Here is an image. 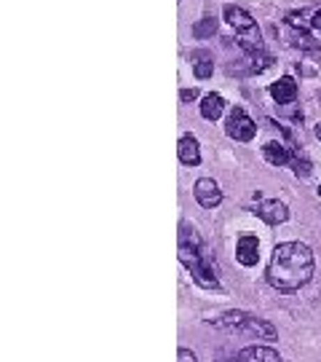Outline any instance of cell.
Here are the masks:
<instances>
[{
  "instance_id": "cell-1",
  "label": "cell",
  "mask_w": 321,
  "mask_h": 362,
  "mask_svg": "<svg viewBox=\"0 0 321 362\" xmlns=\"http://www.w3.org/2000/svg\"><path fill=\"white\" fill-rule=\"evenodd\" d=\"M316 260L313 250L303 241H284L273 250V258L268 263V282L279 293H295L305 287L313 276Z\"/></svg>"
},
{
  "instance_id": "cell-3",
  "label": "cell",
  "mask_w": 321,
  "mask_h": 362,
  "mask_svg": "<svg viewBox=\"0 0 321 362\" xmlns=\"http://www.w3.org/2000/svg\"><path fill=\"white\" fill-rule=\"evenodd\" d=\"M212 325L220 330H233V333H246L252 338H265V341H273L276 338V328L271 322L260 319V317H252L246 311H228L222 314L220 319H212Z\"/></svg>"
},
{
  "instance_id": "cell-13",
  "label": "cell",
  "mask_w": 321,
  "mask_h": 362,
  "mask_svg": "<svg viewBox=\"0 0 321 362\" xmlns=\"http://www.w3.org/2000/svg\"><path fill=\"white\" fill-rule=\"evenodd\" d=\"M190 62H193V73H196V78H212V73H214V56L212 52H206V49H198V52L190 54Z\"/></svg>"
},
{
  "instance_id": "cell-12",
  "label": "cell",
  "mask_w": 321,
  "mask_h": 362,
  "mask_svg": "<svg viewBox=\"0 0 321 362\" xmlns=\"http://www.w3.org/2000/svg\"><path fill=\"white\" fill-rule=\"evenodd\" d=\"M238 362H284L271 346H246L238 352Z\"/></svg>"
},
{
  "instance_id": "cell-20",
  "label": "cell",
  "mask_w": 321,
  "mask_h": 362,
  "mask_svg": "<svg viewBox=\"0 0 321 362\" xmlns=\"http://www.w3.org/2000/svg\"><path fill=\"white\" fill-rule=\"evenodd\" d=\"M311 27H313L316 33H321V8L316 11V14H313V19H311Z\"/></svg>"
},
{
  "instance_id": "cell-7",
  "label": "cell",
  "mask_w": 321,
  "mask_h": 362,
  "mask_svg": "<svg viewBox=\"0 0 321 362\" xmlns=\"http://www.w3.org/2000/svg\"><path fill=\"white\" fill-rule=\"evenodd\" d=\"M193 193H196V202L201 204L203 209H214L220 207L222 202V190L220 186L212 180V177H201L198 183H196V188H193Z\"/></svg>"
},
{
  "instance_id": "cell-17",
  "label": "cell",
  "mask_w": 321,
  "mask_h": 362,
  "mask_svg": "<svg viewBox=\"0 0 321 362\" xmlns=\"http://www.w3.org/2000/svg\"><path fill=\"white\" fill-rule=\"evenodd\" d=\"M289 167H292V172L297 174V177H303V180L311 174V161H308L303 153H295V158H292V164H289Z\"/></svg>"
},
{
  "instance_id": "cell-5",
  "label": "cell",
  "mask_w": 321,
  "mask_h": 362,
  "mask_svg": "<svg viewBox=\"0 0 321 362\" xmlns=\"http://www.w3.org/2000/svg\"><path fill=\"white\" fill-rule=\"evenodd\" d=\"M222 17L225 22L238 30V33H244V38H252V40H260V27H257V22H254L241 6H233V3H228L225 8H222Z\"/></svg>"
},
{
  "instance_id": "cell-19",
  "label": "cell",
  "mask_w": 321,
  "mask_h": 362,
  "mask_svg": "<svg viewBox=\"0 0 321 362\" xmlns=\"http://www.w3.org/2000/svg\"><path fill=\"white\" fill-rule=\"evenodd\" d=\"M196 97H198V89H182V91H180V100H182V103H193Z\"/></svg>"
},
{
  "instance_id": "cell-11",
  "label": "cell",
  "mask_w": 321,
  "mask_h": 362,
  "mask_svg": "<svg viewBox=\"0 0 321 362\" xmlns=\"http://www.w3.org/2000/svg\"><path fill=\"white\" fill-rule=\"evenodd\" d=\"M263 156H265V161L273 164V167H287V164H292V158H295V153L289 151L287 145H281L276 139L263 145Z\"/></svg>"
},
{
  "instance_id": "cell-2",
  "label": "cell",
  "mask_w": 321,
  "mask_h": 362,
  "mask_svg": "<svg viewBox=\"0 0 321 362\" xmlns=\"http://www.w3.org/2000/svg\"><path fill=\"white\" fill-rule=\"evenodd\" d=\"M180 263L185 266L193 282L203 290H220V279H217V263L206 252L203 239L198 236L196 228L180 225V247H177Z\"/></svg>"
},
{
  "instance_id": "cell-22",
  "label": "cell",
  "mask_w": 321,
  "mask_h": 362,
  "mask_svg": "<svg viewBox=\"0 0 321 362\" xmlns=\"http://www.w3.org/2000/svg\"><path fill=\"white\" fill-rule=\"evenodd\" d=\"M319 196H321V186H319Z\"/></svg>"
},
{
  "instance_id": "cell-16",
  "label": "cell",
  "mask_w": 321,
  "mask_h": 362,
  "mask_svg": "<svg viewBox=\"0 0 321 362\" xmlns=\"http://www.w3.org/2000/svg\"><path fill=\"white\" fill-rule=\"evenodd\" d=\"M217 33V19L214 17H203L201 22H196V24H193V35H196V38H212V35Z\"/></svg>"
},
{
  "instance_id": "cell-8",
  "label": "cell",
  "mask_w": 321,
  "mask_h": 362,
  "mask_svg": "<svg viewBox=\"0 0 321 362\" xmlns=\"http://www.w3.org/2000/svg\"><path fill=\"white\" fill-rule=\"evenodd\" d=\"M236 260L241 266H257V260H260V239L254 234H241L238 236Z\"/></svg>"
},
{
  "instance_id": "cell-14",
  "label": "cell",
  "mask_w": 321,
  "mask_h": 362,
  "mask_svg": "<svg viewBox=\"0 0 321 362\" xmlns=\"http://www.w3.org/2000/svg\"><path fill=\"white\" fill-rule=\"evenodd\" d=\"M225 113V100L220 94H206L201 100V116L206 121H217Z\"/></svg>"
},
{
  "instance_id": "cell-18",
  "label": "cell",
  "mask_w": 321,
  "mask_h": 362,
  "mask_svg": "<svg viewBox=\"0 0 321 362\" xmlns=\"http://www.w3.org/2000/svg\"><path fill=\"white\" fill-rule=\"evenodd\" d=\"M177 360L180 362H198V357H196L190 349H180V352H177Z\"/></svg>"
},
{
  "instance_id": "cell-6",
  "label": "cell",
  "mask_w": 321,
  "mask_h": 362,
  "mask_svg": "<svg viewBox=\"0 0 321 362\" xmlns=\"http://www.w3.org/2000/svg\"><path fill=\"white\" fill-rule=\"evenodd\" d=\"M254 215L263 220V223L268 225H281L289 220V207L284 202H279V199H265V202H260L257 209H254Z\"/></svg>"
},
{
  "instance_id": "cell-9",
  "label": "cell",
  "mask_w": 321,
  "mask_h": 362,
  "mask_svg": "<svg viewBox=\"0 0 321 362\" xmlns=\"http://www.w3.org/2000/svg\"><path fill=\"white\" fill-rule=\"evenodd\" d=\"M271 97L279 105H292L297 100V84L292 75H281L276 84H271Z\"/></svg>"
},
{
  "instance_id": "cell-10",
  "label": "cell",
  "mask_w": 321,
  "mask_h": 362,
  "mask_svg": "<svg viewBox=\"0 0 321 362\" xmlns=\"http://www.w3.org/2000/svg\"><path fill=\"white\" fill-rule=\"evenodd\" d=\"M177 156H180V161H182L185 167H198V164H201V148H198V139L193 137V135L180 137V142H177Z\"/></svg>"
},
{
  "instance_id": "cell-21",
  "label": "cell",
  "mask_w": 321,
  "mask_h": 362,
  "mask_svg": "<svg viewBox=\"0 0 321 362\" xmlns=\"http://www.w3.org/2000/svg\"><path fill=\"white\" fill-rule=\"evenodd\" d=\"M313 132H316V137L321 139V123H319V126H316V129H313Z\"/></svg>"
},
{
  "instance_id": "cell-15",
  "label": "cell",
  "mask_w": 321,
  "mask_h": 362,
  "mask_svg": "<svg viewBox=\"0 0 321 362\" xmlns=\"http://www.w3.org/2000/svg\"><path fill=\"white\" fill-rule=\"evenodd\" d=\"M289 43L295 49H303V52H319V40H313V35H308L305 30H292L289 33Z\"/></svg>"
},
{
  "instance_id": "cell-4",
  "label": "cell",
  "mask_w": 321,
  "mask_h": 362,
  "mask_svg": "<svg viewBox=\"0 0 321 362\" xmlns=\"http://www.w3.org/2000/svg\"><path fill=\"white\" fill-rule=\"evenodd\" d=\"M225 135L230 139H236V142H249L257 135V123L246 116L244 107H233L228 121H225Z\"/></svg>"
}]
</instances>
